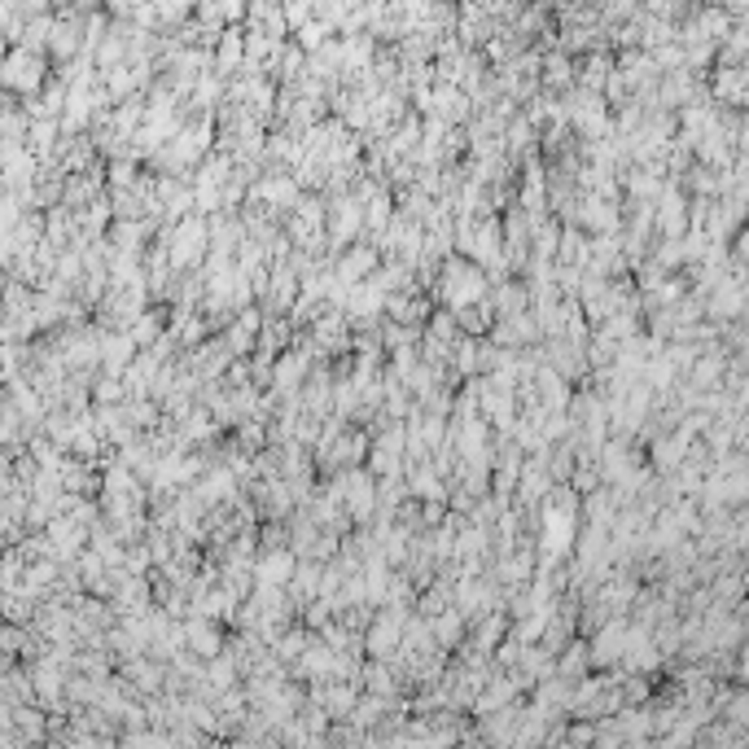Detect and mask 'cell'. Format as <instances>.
<instances>
[{
    "mask_svg": "<svg viewBox=\"0 0 749 749\" xmlns=\"http://www.w3.org/2000/svg\"><path fill=\"white\" fill-rule=\"evenodd\" d=\"M202 241H207L202 224H189V228H180V237H175V259H180V264H198V250H202Z\"/></svg>",
    "mask_w": 749,
    "mask_h": 749,
    "instance_id": "2",
    "label": "cell"
},
{
    "mask_svg": "<svg viewBox=\"0 0 749 749\" xmlns=\"http://www.w3.org/2000/svg\"><path fill=\"white\" fill-rule=\"evenodd\" d=\"M447 281H452V285H447V298H452V303H465V298L474 303L482 294V276L474 268H465V264H452Z\"/></svg>",
    "mask_w": 749,
    "mask_h": 749,
    "instance_id": "1",
    "label": "cell"
},
{
    "mask_svg": "<svg viewBox=\"0 0 749 749\" xmlns=\"http://www.w3.org/2000/svg\"><path fill=\"white\" fill-rule=\"evenodd\" d=\"M289 570H294V561H289V557H272V561L259 566V579H264V583H281Z\"/></svg>",
    "mask_w": 749,
    "mask_h": 749,
    "instance_id": "3",
    "label": "cell"
}]
</instances>
